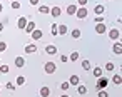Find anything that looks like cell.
I'll list each match as a JSON object with an SVG mask.
<instances>
[{
    "label": "cell",
    "instance_id": "1",
    "mask_svg": "<svg viewBox=\"0 0 122 97\" xmlns=\"http://www.w3.org/2000/svg\"><path fill=\"white\" fill-rule=\"evenodd\" d=\"M55 69H57L55 62H45V72H47V74H54Z\"/></svg>",
    "mask_w": 122,
    "mask_h": 97
},
{
    "label": "cell",
    "instance_id": "2",
    "mask_svg": "<svg viewBox=\"0 0 122 97\" xmlns=\"http://www.w3.org/2000/svg\"><path fill=\"white\" fill-rule=\"evenodd\" d=\"M75 15H77V19H85L87 17V9L85 7H80V9H77V12H75Z\"/></svg>",
    "mask_w": 122,
    "mask_h": 97
},
{
    "label": "cell",
    "instance_id": "3",
    "mask_svg": "<svg viewBox=\"0 0 122 97\" xmlns=\"http://www.w3.org/2000/svg\"><path fill=\"white\" fill-rule=\"evenodd\" d=\"M109 37H110V40H117V39L120 37L119 29H110V30H109Z\"/></svg>",
    "mask_w": 122,
    "mask_h": 97
},
{
    "label": "cell",
    "instance_id": "4",
    "mask_svg": "<svg viewBox=\"0 0 122 97\" xmlns=\"http://www.w3.org/2000/svg\"><path fill=\"white\" fill-rule=\"evenodd\" d=\"M107 84H109V80H107L105 77H99V82H97V90H99V89H105V87H107Z\"/></svg>",
    "mask_w": 122,
    "mask_h": 97
},
{
    "label": "cell",
    "instance_id": "5",
    "mask_svg": "<svg viewBox=\"0 0 122 97\" xmlns=\"http://www.w3.org/2000/svg\"><path fill=\"white\" fill-rule=\"evenodd\" d=\"M25 54H35L37 52V45H34V44H29V45H25Z\"/></svg>",
    "mask_w": 122,
    "mask_h": 97
},
{
    "label": "cell",
    "instance_id": "6",
    "mask_svg": "<svg viewBox=\"0 0 122 97\" xmlns=\"http://www.w3.org/2000/svg\"><path fill=\"white\" fill-rule=\"evenodd\" d=\"M27 34H32L34 30H35V22H27V25H25V29H24Z\"/></svg>",
    "mask_w": 122,
    "mask_h": 97
},
{
    "label": "cell",
    "instance_id": "7",
    "mask_svg": "<svg viewBox=\"0 0 122 97\" xmlns=\"http://www.w3.org/2000/svg\"><path fill=\"white\" fill-rule=\"evenodd\" d=\"M50 14H52V17H55V19H57V17H60L62 10H60L59 7H52V9H50Z\"/></svg>",
    "mask_w": 122,
    "mask_h": 97
},
{
    "label": "cell",
    "instance_id": "8",
    "mask_svg": "<svg viewBox=\"0 0 122 97\" xmlns=\"http://www.w3.org/2000/svg\"><path fill=\"white\" fill-rule=\"evenodd\" d=\"M105 30H107V29H105V24H104V22H102V24H97V25H95V32H97V34H104Z\"/></svg>",
    "mask_w": 122,
    "mask_h": 97
},
{
    "label": "cell",
    "instance_id": "9",
    "mask_svg": "<svg viewBox=\"0 0 122 97\" xmlns=\"http://www.w3.org/2000/svg\"><path fill=\"white\" fill-rule=\"evenodd\" d=\"M17 25H19V29H22V30H24V29H25V25H27V19H25V17H20V19H19V22H17Z\"/></svg>",
    "mask_w": 122,
    "mask_h": 97
},
{
    "label": "cell",
    "instance_id": "10",
    "mask_svg": "<svg viewBox=\"0 0 122 97\" xmlns=\"http://www.w3.org/2000/svg\"><path fill=\"white\" fill-rule=\"evenodd\" d=\"M42 35H44V34H42V30H37V29H35V30L32 32V39H34V40H39V39H42Z\"/></svg>",
    "mask_w": 122,
    "mask_h": 97
},
{
    "label": "cell",
    "instance_id": "11",
    "mask_svg": "<svg viewBox=\"0 0 122 97\" xmlns=\"http://www.w3.org/2000/svg\"><path fill=\"white\" fill-rule=\"evenodd\" d=\"M45 52L50 54V55H54V54H57V47H55V45H47V47H45Z\"/></svg>",
    "mask_w": 122,
    "mask_h": 97
},
{
    "label": "cell",
    "instance_id": "12",
    "mask_svg": "<svg viewBox=\"0 0 122 97\" xmlns=\"http://www.w3.org/2000/svg\"><path fill=\"white\" fill-rule=\"evenodd\" d=\"M57 34L65 35V34H67V25H64V24H62V25H59V27H57Z\"/></svg>",
    "mask_w": 122,
    "mask_h": 97
},
{
    "label": "cell",
    "instance_id": "13",
    "mask_svg": "<svg viewBox=\"0 0 122 97\" xmlns=\"http://www.w3.org/2000/svg\"><path fill=\"white\" fill-rule=\"evenodd\" d=\"M15 65L17 67H24L25 65V59L24 57H15Z\"/></svg>",
    "mask_w": 122,
    "mask_h": 97
},
{
    "label": "cell",
    "instance_id": "14",
    "mask_svg": "<svg viewBox=\"0 0 122 97\" xmlns=\"http://www.w3.org/2000/svg\"><path fill=\"white\" fill-rule=\"evenodd\" d=\"M92 74H94V75L99 79V77H102V69L97 65V67H94V69H92Z\"/></svg>",
    "mask_w": 122,
    "mask_h": 97
},
{
    "label": "cell",
    "instance_id": "15",
    "mask_svg": "<svg viewBox=\"0 0 122 97\" xmlns=\"http://www.w3.org/2000/svg\"><path fill=\"white\" fill-rule=\"evenodd\" d=\"M79 82H80V80H79L77 75H70V79H69V84H70V85H79Z\"/></svg>",
    "mask_w": 122,
    "mask_h": 97
},
{
    "label": "cell",
    "instance_id": "16",
    "mask_svg": "<svg viewBox=\"0 0 122 97\" xmlns=\"http://www.w3.org/2000/svg\"><path fill=\"white\" fill-rule=\"evenodd\" d=\"M39 14H50V7H47V5H40V7H39Z\"/></svg>",
    "mask_w": 122,
    "mask_h": 97
},
{
    "label": "cell",
    "instance_id": "17",
    "mask_svg": "<svg viewBox=\"0 0 122 97\" xmlns=\"http://www.w3.org/2000/svg\"><path fill=\"white\" fill-rule=\"evenodd\" d=\"M75 12H77V7H75L74 4L67 7V14H69V15H75Z\"/></svg>",
    "mask_w": 122,
    "mask_h": 97
},
{
    "label": "cell",
    "instance_id": "18",
    "mask_svg": "<svg viewBox=\"0 0 122 97\" xmlns=\"http://www.w3.org/2000/svg\"><path fill=\"white\" fill-rule=\"evenodd\" d=\"M40 95H42V97H49V95H50V89H49V87H42V89H40Z\"/></svg>",
    "mask_w": 122,
    "mask_h": 97
},
{
    "label": "cell",
    "instance_id": "19",
    "mask_svg": "<svg viewBox=\"0 0 122 97\" xmlns=\"http://www.w3.org/2000/svg\"><path fill=\"white\" fill-rule=\"evenodd\" d=\"M94 10H95V14H97V15H102V14H104V10H105V7H104V5H95V9H94Z\"/></svg>",
    "mask_w": 122,
    "mask_h": 97
},
{
    "label": "cell",
    "instance_id": "20",
    "mask_svg": "<svg viewBox=\"0 0 122 97\" xmlns=\"http://www.w3.org/2000/svg\"><path fill=\"white\" fill-rule=\"evenodd\" d=\"M112 50H114V54H117V55H119V54L122 52V45H120V44L117 42V44H115V45L112 47Z\"/></svg>",
    "mask_w": 122,
    "mask_h": 97
},
{
    "label": "cell",
    "instance_id": "21",
    "mask_svg": "<svg viewBox=\"0 0 122 97\" xmlns=\"http://www.w3.org/2000/svg\"><path fill=\"white\" fill-rule=\"evenodd\" d=\"M82 69H84V70H92L90 62H89V60H82Z\"/></svg>",
    "mask_w": 122,
    "mask_h": 97
},
{
    "label": "cell",
    "instance_id": "22",
    "mask_svg": "<svg viewBox=\"0 0 122 97\" xmlns=\"http://www.w3.org/2000/svg\"><path fill=\"white\" fill-rule=\"evenodd\" d=\"M77 92H79L80 95H84V94H87V87H85V85H82V84H79V87H77Z\"/></svg>",
    "mask_w": 122,
    "mask_h": 97
},
{
    "label": "cell",
    "instance_id": "23",
    "mask_svg": "<svg viewBox=\"0 0 122 97\" xmlns=\"http://www.w3.org/2000/svg\"><path fill=\"white\" fill-rule=\"evenodd\" d=\"M15 82H17V85H24L25 84V77L24 75H17V80Z\"/></svg>",
    "mask_w": 122,
    "mask_h": 97
},
{
    "label": "cell",
    "instance_id": "24",
    "mask_svg": "<svg viewBox=\"0 0 122 97\" xmlns=\"http://www.w3.org/2000/svg\"><path fill=\"white\" fill-rule=\"evenodd\" d=\"M10 70V67L7 65V64H4V65H0V74H7Z\"/></svg>",
    "mask_w": 122,
    "mask_h": 97
},
{
    "label": "cell",
    "instance_id": "25",
    "mask_svg": "<svg viewBox=\"0 0 122 97\" xmlns=\"http://www.w3.org/2000/svg\"><path fill=\"white\" fill-rule=\"evenodd\" d=\"M112 82H114L115 85H119V84L122 82V77H120V75H114V77H112Z\"/></svg>",
    "mask_w": 122,
    "mask_h": 97
},
{
    "label": "cell",
    "instance_id": "26",
    "mask_svg": "<svg viewBox=\"0 0 122 97\" xmlns=\"http://www.w3.org/2000/svg\"><path fill=\"white\" fill-rule=\"evenodd\" d=\"M79 37H80V30L79 29H74L72 30V39H79Z\"/></svg>",
    "mask_w": 122,
    "mask_h": 97
},
{
    "label": "cell",
    "instance_id": "27",
    "mask_svg": "<svg viewBox=\"0 0 122 97\" xmlns=\"http://www.w3.org/2000/svg\"><path fill=\"white\" fill-rule=\"evenodd\" d=\"M97 94H99V97H109L107 90H104V89H99V90H97Z\"/></svg>",
    "mask_w": 122,
    "mask_h": 97
},
{
    "label": "cell",
    "instance_id": "28",
    "mask_svg": "<svg viewBox=\"0 0 122 97\" xmlns=\"http://www.w3.org/2000/svg\"><path fill=\"white\" fill-rule=\"evenodd\" d=\"M114 67H115V65H114L112 62H107V64H105V70H109V72H112V70H114Z\"/></svg>",
    "mask_w": 122,
    "mask_h": 97
},
{
    "label": "cell",
    "instance_id": "29",
    "mask_svg": "<svg viewBox=\"0 0 122 97\" xmlns=\"http://www.w3.org/2000/svg\"><path fill=\"white\" fill-rule=\"evenodd\" d=\"M69 87H70L69 82H62V84H60V89H62V90H69Z\"/></svg>",
    "mask_w": 122,
    "mask_h": 97
},
{
    "label": "cell",
    "instance_id": "30",
    "mask_svg": "<svg viewBox=\"0 0 122 97\" xmlns=\"http://www.w3.org/2000/svg\"><path fill=\"white\" fill-rule=\"evenodd\" d=\"M69 59H70V60H77V59H79V52H72Z\"/></svg>",
    "mask_w": 122,
    "mask_h": 97
},
{
    "label": "cell",
    "instance_id": "31",
    "mask_svg": "<svg viewBox=\"0 0 122 97\" xmlns=\"http://www.w3.org/2000/svg\"><path fill=\"white\" fill-rule=\"evenodd\" d=\"M94 22H97V24H102V22H104V17H102V15H97V17L94 19Z\"/></svg>",
    "mask_w": 122,
    "mask_h": 97
},
{
    "label": "cell",
    "instance_id": "32",
    "mask_svg": "<svg viewBox=\"0 0 122 97\" xmlns=\"http://www.w3.org/2000/svg\"><path fill=\"white\" fill-rule=\"evenodd\" d=\"M52 35H54V37H57V35H59V34H57V24H54V25H52Z\"/></svg>",
    "mask_w": 122,
    "mask_h": 97
},
{
    "label": "cell",
    "instance_id": "33",
    "mask_svg": "<svg viewBox=\"0 0 122 97\" xmlns=\"http://www.w3.org/2000/svg\"><path fill=\"white\" fill-rule=\"evenodd\" d=\"M7 50V44L5 42H0V52H5Z\"/></svg>",
    "mask_w": 122,
    "mask_h": 97
},
{
    "label": "cell",
    "instance_id": "34",
    "mask_svg": "<svg viewBox=\"0 0 122 97\" xmlns=\"http://www.w3.org/2000/svg\"><path fill=\"white\" fill-rule=\"evenodd\" d=\"M5 87H7V89H9V90H14V89H15V87H14V84H12V82H7V84H5Z\"/></svg>",
    "mask_w": 122,
    "mask_h": 97
},
{
    "label": "cell",
    "instance_id": "35",
    "mask_svg": "<svg viewBox=\"0 0 122 97\" xmlns=\"http://www.w3.org/2000/svg\"><path fill=\"white\" fill-rule=\"evenodd\" d=\"M12 9H20V4L19 2H12Z\"/></svg>",
    "mask_w": 122,
    "mask_h": 97
},
{
    "label": "cell",
    "instance_id": "36",
    "mask_svg": "<svg viewBox=\"0 0 122 97\" xmlns=\"http://www.w3.org/2000/svg\"><path fill=\"white\" fill-rule=\"evenodd\" d=\"M87 2H89V0H79V4H80V7H85V5H87Z\"/></svg>",
    "mask_w": 122,
    "mask_h": 97
},
{
    "label": "cell",
    "instance_id": "37",
    "mask_svg": "<svg viewBox=\"0 0 122 97\" xmlns=\"http://www.w3.org/2000/svg\"><path fill=\"white\" fill-rule=\"evenodd\" d=\"M60 60H62V62H67L69 57H67V55H60Z\"/></svg>",
    "mask_w": 122,
    "mask_h": 97
},
{
    "label": "cell",
    "instance_id": "38",
    "mask_svg": "<svg viewBox=\"0 0 122 97\" xmlns=\"http://www.w3.org/2000/svg\"><path fill=\"white\" fill-rule=\"evenodd\" d=\"M29 2H30V5H37V4H39V0H29Z\"/></svg>",
    "mask_w": 122,
    "mask_h": 97
},
{
    "label": "cell",
    "instance_id": "39",
    "mask_svg": "<svg viewBox=\"0 0 122 97\" xmlns=\"http://www.w3.org/2000/svg\"><path fill=\"white\" fill-rule=\"evenodd\" d=\"M4 25H5L4 22H0V32H2V30H4Z\"/></svg>",
    "mask_w": 122,
    "mask_h": 97
},
{
    "label": "cell",
    "instance_id": "40",
    "mask_svg": "<svg viewBox=\"0 0 122 97\" xmlns=\"http://www.w3.org/2000/svg\"><path fill=\"white\" fill-rule=\"evenodd\" d=\"M2 9H4V7H2V4H0V12H2Z\"/></svg>",
    "mask_w": 122,
    "mask_h": 97
},
{
    "label": "cell",
    "instance_id": "41",
    "mask_svg": "<svg viewBox=\"0 0 122 97\" xmlns=\"http://www.w3.org/2000/svg\"><path fill=\"white\" fill-rule=\"evenodd\" d=\"M60 97H69V95H65V94H64V95H60Z\"/></svg>",
    "mask_w": 122,
    "mask_h": 97
},
{
    "label": "cell",
    "instance_id": "42",
    "mask_svg": "<svg viewBox=\"0 0 122 97\" xmlns=\"http://www.w3.org/2000/svg\"><path fill=\"white\" fill-rule=\"evenodd\" d=\"M0 87H2V85H0Z\"/></svg>",
    "mask_w": 122,
    "mask_h": 97
}]
</instances>
